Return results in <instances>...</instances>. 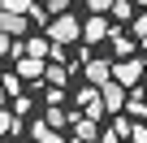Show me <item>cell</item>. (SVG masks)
<instances>
[{"label": "cell", "mask_w": 147, "mask_h": 143, "mask_svg": "<svg viewBox=\"0 0 147 143\" xmlns=\"http://www.w3.org/2000/svg\"><path fill=\"white\" fill-rule=\"evenodd\" d=\"M0 104H5V91H0Z\"/></svg>", "instance_id": "cb8c5ba5"}, {"label": "cell", "mask_w": 147, "mask_h": 143, "mask_svg": "<svg viewBox=\"0 0 147 143\" xmlns=\"http://www.w3.org/2000/svg\"><path fill=\"white\" fill-rule=\"evenodd\" d=\"M74 39H82V22L74 18V13L52 18V26H48V43H52V48H65V43H74Z\"/></svg>", "instance_id": "6da1fadb"}, {"label": "cell", "mask_w": 147, "mask_h": 143, "mask_svg": "<svg viewBox=\"0 0 147 143\" xmlns=\"http://www.w3.org/2000/svg\"><path fill=\"white\" fill-rule=\"evenodd\" d=\"M130 35H134V43H143V48H147V13L134 22V30H130Z\"/></svg>", "instance_id": "ffe728a7"}, {"label": "cell", "mask_w": 147, "mask_h": 143, "mask_svg": "<svg viewBox=\"0 0 147 143\" xmlns=\"http://www.w3.org/2000/svg\"><path fill=\"white\" fill-rule=\"evenodd\" d=\"M30 143H65V139H61V134H56L52 126H43V121H35V126H30Z\"/></svg>", "instance_id": "9c48e42d"}, {"label": "cell", "mask_w": 147, "mask_h": 143, "mask_svg": "<svg viewBox=\"0 0 147 143\" xmlns=\"http://www.w3.org/2000/svg\"><path fill=\"white\" fill-rule=\"evenodd\" d=\"M100 143H121V134H117V130H104V134H100Z\"/></svg>", "instance_id": "603a6c76"}, {"label": "cell", "mask_w": 147, "mask_h": 143, "mask_svg": "<svg viewBox=\"0 0 147 143\" xmlns=\"http://www.w3.org/2000/svg\"><path fill=\"white\" fill-rule=\"evenodd\" d=\"M13 130H18V117H13L9 108H0V139H9Z\"/></svg>", "instance_id": "9a60e30c"}, {"label": "cell", "mask_w": 147, "mask_h": 143, "mask_svg": "<svg viewBox=\"0 0 147 143\" xmlns=\"http://www.w3.org/2000/svg\"><path fill=\"white\" fill-rule=\"evenodd\" d=\"M74 134H78L74 143H95V126H91L87 117H78V121H74Z\"/></svg>", "instance_id": "7c38bea8"}, {"label": "cell", "mask_w": 147, "mask_h": 143, "mask_svg": "<svg viewBox=\"0 0 147 143\" xmlns=\"http://www.w3.org/2000/svg\"><path fill=\"white\" fill-rule=\"evenodd\" d=\"M113 18L130 22V18H134V5H130V0H113Z\"/></svg>", "instance_id": "2e32d148"}, {"label": "cell", "mask_w": 147, "mask_h": 143, "mask_svg": "<svg viewBox=\"0 0 147 143\" xmlns=\"http://www.w3.org/2000/svg\"><path fill=\"white\" fill-rule=\"evenodd\" d=\"M82 74H87V83L100 91L104 83H113V65H108V61H87V69H82Z\"/></svg>", "instance_id": "5b68a950"}, {"label": "cell", "mask_w": 147, "mask_h": 143, "mask_svg": "<svg viewBox=\"0 0 147 143\" xmlns=\"http://www.w3.org/2000/svg\"><path fill=\"white\" fill-rule=\"evenodd\" d=\"M43 126H52V130L61 134V126H69V113H65L61 104H48V117H43Z\"/></svg>", "instance_id": "30bf717a"}, {"label": "cell", "mask_w": 147, "mask_h": 143, "mask_svg": "<svg viewBox=\"0 0 147 143\" xmlns=\"http://www.w3.org/2000/svg\"><path fill=\"white\" fill-rule=\"evenodd\" d=\"M48 52H52V43H48V39H39V35H30V39L22 43V52H18V56H35V61H43Z\"/></svg>", "instance_id": "ba28073f"}, {"label": "cell", "mask_w": 147, "mask_h": 143, "mask_svg": "<svg viewBox=\"0 0 147 143\" xmlns=\"http://www.w3.org/2000/svg\"><path fill=\"white\" fill-rule=\"evenodd\" d=\"M125 139H134V143H147V126H130V134Z\"/></svg>", "instance_id": "7402d4cb"}, {"label": "cell", "mask_w": 147, "mask_h": 143, "mask_svg": "<svg viewBox=\"0 0 147 143\" xmlns=\"http://www.w3.org/2000/svg\"><path fill=\"white\" fill-rule=\"evenodd\" d=\"M22 143H30V139H22Z\"/></svg>", "instance_id": "484cf974"}, {"label": "cell", "mask_w": 147, "mask_h": 143, "mask_svg": "<svg viewBox=\"0 0 147 143\" xmlns=\"http://www.w3.org/2000/svg\"><path fill=\"white\" fill-rule=\"evenodd\" d=\"M113 52H117V56L125 61V56L134 52V35H121V30H117V35H113Z\"/></svg>", "instance_id": "4fadbf2b"}, {"label": "cell", "mask_w": 147, "mask_h": 143, "mask_svg": "<svg viewBox=\"0 0 147 143\" xmlns=\"http://www.w3.org/2000/svg\"><path fill=\"white\" fill-rule=\"evenodd\" d=\"M82 39H87V43H100V39H108V22H104V18H87V26H82Z\"/></svg>", "instance_id": "52a82bcc"}, {"label": "cell", "mask_w": 147, "mask_h": 143, "mask_svg": "<svg viewBox=\"0 0 147 143\" xmlns=\"http://www.w3.org/2000/svg\"><path fill=\"white\" fill-rule=\"evenodd\" d=\"M143 74H147V65H143V61H134V56H125V61H117V65H113V83H117L121 91H125V87H138V78H143Z\"/></svg>", "instance_id": "7a4b0ae2"}, {"label": "cell", "mask_w": 147, "mask_h": 143, "mask_svg": "<svg viewBox=\"0 0 147 143\" xmlns=\"http://www.w3.org/2000/svg\"><path fill=\"white\" fill-rule=\"evenodd\" d=\"M0 35H5V39L26 35V18H18V13H5V9H0Z\"/></svg>", "instance_id": "8992f818"}, {"label": "cell", "mask_w": 147, "mask_h": 143, "mask_svg": "<svg viewBox=\"0 0 147 143\" xmlns=\"http://www.w3.org/2000/svg\"><path fill=\"white\" fill-rule=\"evenodd\" d=\"M125 108H130V113H134V117H143V113H147V100H143V91H134V96H130V104H125Z\"/></svg>", "instance_id": "d6986e66"}, {"label": "cell", "mask_w": 147, "mask_h": 143, "mask_svg": "<svg viewBox=\"0 0 147 143\" xmlns=\"http://www.w3.org/2000/svg\"><path fill=\"white\" fill-rule=\"evenodd\" d=\"M0 9H5V13H18V18H26V13L35 9V0H0Z\"/></svg>", "instance_id": "5bb4252c"}, {"label": "cell", "mask_w": 147, "mask_h": 143, "mask_svg": "<svg viewBox=\"0 0 147 143\" xmlns=\"http://www.w3.org/2000/svg\"><path fill=\"white\" fill-rule=\"evenodd\" d=\"M87 9H91V18H104L113 9V0H87Z\"/></svg>", "instance_id": "44dd1931"}, {"label": "cell", "mask_w": 147, "mask_h": 143, "mask_svg": "<svg viewBox=\"0 0 147 143\" xmlns=\"http://www.w3.org/2000/svg\"><path fill=\"white\" fill-rule=\"evenodd\" d=\"M43 74H48V83H56V91L65 87V69L61 65H43Z\"/></svg>", "instance_id": "e0dca14e"}, {"label": "cell", "mask_w": 147, "mask_h": 143, "mask_svg": "<svg viewBox=\"0 0 147 143\" xmlns=\"http://www.w3.org/2000/svg\"><path fill=\"white\" fill-rule=\"evenodd\" d=\"M74 104L82 108V117H87L91 126H95V121L104 117V104H100V91H95V87H82L78 96H74Z\"/></svg>", "instance_id": "3957f363"}, {"label": "cell", "mask_w": 147, "mask_h": 143, "mask_svg": "<svg viewBox=\"0 0 147 143\" xmlns=\"http://www.w3.org/2000/svg\"><path fill=\"white\" fill-rule=\"evenodd\" d=\"M18 74H22V78H39V74H43V61H35V56H18Z\"/></svg>", "instance_id": "8fae6325"}, {"label": "cell", "mask_w": 147, "mask_h": 143, "mask_svg": "<svg viewBox=\"0 0 147 143\" xmlns=\"http://www.w3.org/2000/svg\"><path fill=\"white\" fill-rule=\"evenodd\" d=\"M100 104H104V113H121V108H125V91H121L117 83H104V87H100Z\"/></svg>", "instance_id": "277c9868"}, {"label": "cell", "mask_w": 147, "mask_h": 143, "mask_svg": "<svg viewBox=\"0 0 147 143\" xmlns=\"http://www.w3.org/2000/svg\"><path fill=\"white\" fill-rule=\"evenodd\" d=\"M143 9H147V0H143Z\"/></svg>", "instance_id": "d4e9b609"}, {"label": "cell", "mask_w": 147, "mask_h": 143, "mask_svg": "<svg viewBox=\"0 0 147 143\" xmlns=\"http://www.w3.org/2000/svg\"><path fill=\"white\" fill-rule=\"evenodd\" d=\"M0 91H5V96H18V91H22V78H18V74H5V83H0Z\"/></svg>", "instance_id": "ac0fdd59"}]
</instances>
